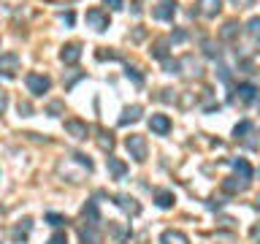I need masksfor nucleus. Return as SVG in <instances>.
I'll return each mask as SVG.
<instances>
[{"label": "nucleus", "instance_id": "1a4fd4ad", "mask_svg": "<svg viewBox=\"0 0 260 244\" xmlns=\"http://www.w3.org/2000/svg\"><path fill=\"white\" fill-rule=\"evenodd\" d=\"M79 57H81V46H79V44H65L62 52H60V60H62L65 65H76Z\"/></svg>", "mask_w": 260, "mask_h": 244}, {"label": "nucleus", "instance_id": "39448f33", "mask_svg": "<svg viewBox=\"0 0 260 244\" xmlns=\"http://www.w3.org/2000/svg\"><path fill=\"white\" fill-rule=\"evenodd\" d=\"M176 0H160L157 6H154V11L152 16L154 19H160V22H168V19H174V14H176Z\"/></svg>", "mask_w": 260, "mask_h": 244}, {"label": "nucleus", "instance_id": "f257e3e1", "mask_svg": "<svg viewBox=\"0 0 260 244\" xmlns=\"http://www.w3.org/2000/svg\"><path fill=\"white\" fill-rule=\"evenodd\" d=\"M125 146H127V152H130V158H133L136 163H144L146 160V138L144 136H127L125 138Z\"/></svg>", "mask_w": 260, "mask_h": 244}, {"label": "nucleus", "instance_id": "20e7f679", "mask_svg": "<svg viewBox=\"0 0 260 244\" xmlns=\"http://www.w3.org/2000/svg\"><path fill=\"white\" fill-rule=\"evenodd\" d=\"M84 19H87V24H89V27H92V30H98V33H103L106 27H109V14H106V11H101V8H89Z\"/></svg>", "mask_w": 260, "mask_h": 244}, {"label": "nucleus", "instance_id": "7ed1b4c3", "mask_svg": "<svg viewBox=\"0 0 260 244\" xmlns=\"http://www.w3.org/2000/svg\"><path fill=\"white\" fill-rule=\"evenodd\" d=\"M114 203H117V206L125 211V215H141V203H138L133 195H127V193H117L114 195Z\"/></svg>", "mask_w": 260, "mask_h": 244}, {"label": "nucleus", "instance_id": "4468645a", "mask_svg": "<svg viewBox=\"0 0 260 244\" xmlns=\"http://www.w3.org/2000/svg\"><path fill=\"white\" fill-rule=\"evenodd\" d=\"M141 114H144L141 106H130V109H125V114L119 117V125H130V122H138V119H141Z\"/></svg>", "mask_w": 260, "mask_h": 244}, {"label": "nucleus", "instance_id": "423d86ee", "mask_svg": "<svg viewBox=\"0 0 260 244\" xmlns=\"http://www.w3.org/2000/svg\"><path fill=\"white\" fill-rule=\"evenodd\" d=\"M257 93H260V89L252 84V81H244V84L236 87V95H233V98H236L239 103H252V101L257 98Z\"/></svg>", "mask_w": 260, "mask_h": 244}, {"label": "nucleus", "instance_id": "a878e982", "mask_svg": "<svg viewBox=\"0 0 260 244\" xmlns=\"http://www.w3.org/2000/svg\"><path fill=\"white\" fill-rule=\"evenodd\" d=\"M247 33H249L252 38L260 36V16H252V19L247 22Z\"/></svg>", "mask_w": 260, "mask_h": 244}, {"label": "nucleus", "instance_id": "6ab92c4d", "mask_svg": "<svg viewBox=\"0 0 260 244\" xmlns=\"http://www.w3.org/2000/svg\"><path fill=\"white\" fill-rule=\"evenodd\" d=\"M236 33H239V22H225L222 24V30H219V38L222 41H231V38H236Z\"/></svg>", "mask_w": 260, "mask_h": 244}, {"label": "nucleus", "instance_id": "c9c22d12", "mask_svg": "<svg viewBox=\"0 0 260 244\" xmlns=\"http://www.w3.org/2000/svg\"><path fill=\"white\" fill-rule=\"evenodd\" d=\"M60 22L62 24H73V14H60Z\"/></svg>", "mask_w": 260, "mask_h": 244}, {"label": "nucleus", "instance_id": "58836bf2", "mask_svg": "<svg viewBox=\"0 0 260 244\" xmlns=\"http://www.w3.org/2000/svg\"><path fill=\"white\" fill-rule=\"evenodd\" d=\"M92 244H98V241H92Z\"/></svg>", "mask_w": 260, "mask_h": 244}, {"label": "nucleus", "instance_id": "4c0bfd02", "mask_svg": "<svg viewBox=\"0 0 260 244\" xmlns=\"http://www.w3.org/2000/svg\"><path fill=\"white\" fill-rule=\"evenodd\" d=\"M233 3H236V6H249L252 0H233Z\"/></svg>", "mask_w": 260, "mask_h": 244}, {"label": "nucleus", "instance_id": "9d476101", "mask_svg": "<svg viewBox=\"0 0 260 244\" xmlns=\"http://www.w3.org/2000/svg\"><path fill=\"white\" fill-rule=\"evenodd\" d=\"M65 130H68L73 138H87V133H89L87 122H81V119H68L65 122Z\"/></svg>", "mask_w": 260, "mask_h": 244}, {"label": "nucleus", "instance_id": "393cba45", "mask_svg": "<svg viewBox=\"0 0 260 244\" xmlns=\"http://www.w3.org/2000/svg\"><path fill=\"white\" fill-rule=\"evenodd\" d=\"M244 146H247V149H260V133L257 130H252V133L244 138Z\"/></svg>", "mask_w": 260, "mask_h": 244}, {"label": "nucleus", "instance_id": "f704fd0d", "mask_svg": "<svg viewBox=\"0 0 260 244\" xmlns=\"http://www.w3.org/2000/svg\"><path fill=\"white\" fill-rule=\"evenodd\" d=\"M49 111H52V117H57V114L62 111V103H52V106H49Z\"/></svg>", "mask_w": 260, "mask_h": 244}, {"label": "nucleus", "instance_id": "2eb2a0df", "mask_svg": "<svg viewBox=\"0 0 260 244\" xmlns=\"http://www.w3.org/2000/svg\"><path fill=\"white\" fill-rule=\"evenodd\" d=\"M30 228H32V220H22V225H16L11 231V239L14 241H24V239H27V233H30Z\"/></svg>", "mask_w": 260, "mask_h": 244}, {"label": "nucleus", "instance_id": "6e6552de", "mask_svg": "<svg viewBox=\"0 0 260 244\" xmlns=\"http://www.w3.org/2000/svg\"><path fill=\"white\" fill-rule=\"evenodd\" d=\"M0 68H3V76L6 79H11L14 71L19 68V57H16L14 52H6L3 57H0Z\"/></svg>", "mask_w": 260, "mask_h": 244}, {"label": "nucleus", "instance_id": "f3484780", "mask_svg": "<svg viewBox=\"0 0 260 244\" xmlns=\"http://www.w3.org/2000/svg\"><path fill=\"white\" fill-rule=\"evenodd\" d=\"M154 198H157V206L160 209H171V206H174V193H171V190H157V193H154Z\"/></svg>", "mask_w": 260, "mask_h": 244}, {"label": "nucleus", "instance_id": "cd10ccee", "mask_svg": "<svg viewBox=\"0 0 260 244\" xmlns=\"http://www.w3.org/2000/svg\"><path fill=\"white\" fill-rule=\"evenodd\" d=\"M46 220H49V225H62V223H68V220H65L62 215H57V211H49V215H46Z\"/></svg>", "mask_w": 260, "mask_h": 244}, {"label": "nucleus", "instance_id": "f8f14e48", "mask_svg": "<svg viewBox=\"0 0 260 244\" xmlns=\"http://www.w3.org/2000/svg\"><path fill=\"white\" fill-rule=\"evenodd\" d=\"M160 244H190V239H187L182 231H162Z\"/></svg>", "mask_w": 260, "mask_h": 244}, {"label": "nucleus", "instance_id": "aec40b11", "mask_svg": "<svg viewBox=\"0 0 260 244\" xmlns=\"http://www.w3.org/2000/svg\"><path fill=\"white\" fill-rule=\"evenodd\" d=\"M247 185L249 182H244V179H241V182H236V176H231V179H225V182H222V190L225 193H241Z\"/></svg>", "mask_w": 260, "mask_h": 244}, {"label": "nucleus", "instance_id": "5701e85b", "mask_svg": "<svg viewBox=\"0 0 260 244\" xmlns=\"http://www.w3.org/2000/svg\"><path fill=\"white\" fill-rule=\"evenodd\" d=\"M166 46H168V38H160L157 44H154V49H152V54L157 57V60H166V57H168V49H166Z\"/></svg>", "mask_w": 260, "mask_h": 244}, {"label": "nucleus", "instance_id": "4be33fe9", "mask_svg": "<svg viewBox=\"0 0 260 244\" xmlns=\"http://www.w3.org/2000/svg\"><path fill=\"white\" fill-rule=\"evenodd\" d=\"M98 146H101V149H106V152H111V149H114V136L106 133V130H101V133H98Z\"/></svg>", "mask_w": 260, "mask_h": 244}, {"label": "nucleus", "instance_id": "ddd939ff", "mask_svg": "<svg viewBox=\"0 0 260 244\" xmlns=\"http://www.w3.org/2000/svg\"><path fill=\"white\" fill-rule=\"evenodd\" d=\"M106 166H109V171H111V176H114V179H122V176L127 174V166H125V163L117 160V158H111V155L106 158Z\"/></svg>", "mask_w": 260, "mask_h": 244}, {"label": "nucleus", "instance_id": "2f4dec72", "mask_svg": "<svg viewBox=\"0 0 260 244\" xmlns=\"http://www.w3.org/2000/svg\"><path fill=\"white\" fill-rule=\"evenodd\" d=\"M103 3H106V6H109V8H111V11H119V8H122V6H125V0H103Z\"/></svg>", "mask_w": 260, "mask_h": 244}, {"label": "nucleus", "instance_id": "412c9836", "mask_svg": "<svg viewBox=\"0 0 260 244\" xmlns=\"http://www.w3.org/2000/svg\"><path fill=\"white\" fill-rule=\"evenodd\" d=\"M252 130H255V125L244 119V122H239V125L233 128V136H236V138H241V141H244V138H247V133H252Z\"/></svg>", "mask_w": 260, "mask_h": 244}, {"label": "nucleus", "instance_id": "e433bc0d", "mask_svg": "<svg viewBox=\"0 0 260 244\" xmlns=\"http://www.w3.org/2000/svg\"><path fill=\"white\" fill-rule=\"evenodd\" d=\"M249 233H252V239H255V241L260 244V225H255V228H252V231H249Z\"/></svg>", "mask_w": 260, "mask_h": 244}, {"label": "nucleus", "instance_id": "7c9ffc66", "mask_svg": "<svg viewBox=\"0 0 260 244\" xmlns=\"http://www.w3.org/2000/svg\"><path fill=\"white\" fill-rule=\"evenodd\" d=\"M46 244H68V236H65L62 231H57L54 236H52V239H49Z\"/></svg>", "mask_w": 260, "mask_h": 244}, {"label": "nucleus", "instance_id": "b1692460", "mask_svg": "<svg viewBox=\"0 0 260 244\" xmlns=\"http://www.w3.org/2000/svg\"><path fill=\"white\" fill-rule=\"evenodd\" d=\"M111 233H114V239H117V241H125L130 236V228L119 225V223H111Z\"/></svg>", "mask_w": 260, "mask_h": 244}, {"label": "nucleus", "instance_id": "bb28decb", "mask_svg": "<svg viewBox=\"0 0 260 244\" xmlns=\"http://www.w3.org/2000/svg\"><path fill=\"white\" fill-rule=\"evenodd\" d=\"M73 160H76L79 166H84L87 171H92V160H89L87 155H81V152H76V155H73Z\"/></svg>", "mask_w": 260, "mask_h": 244}, {"label": "nucleus", "instance_id": "9b49d317", "mask_svg": "<svg viewBox=\"0 0 260 244\" xmlns=\"http://www.w3.org/2000/svg\"><path fill=\"white\" fill-rule=\"evenodd\" d=\"M222 8V0H198V14L203 16H217Z\"/></svg>", "mask_w": 260, "mask_h": 244}, {"label": "nucleus", "instance_id": "72a5a7b5", "mask_svg": "<svg viewBox=\"0 0 260 244\" xmlns=\"http://www.w3.org/2000/svg\"><path fill=\"white\" fill-rule=\"evenodd\" d=\"M184 38H187V33H184V30H176L174 36H171V41H176V44H179V41H184Z\"/></svg>", "mask_w": 260, "mask_h": 244}, {"label": "nucleus", "instance_id": "dca6fc26", "mask_svg": "<svg viewBox=\"0 0 260 244\" xmlns=\"http://www.w3.org/2000/svg\"><path fill=\"white\" fill-rule=\"evenodd\" d=\"M81 215H84V220L89 225H98L101 223V215H98V203L95 201H87V206H84V211H81Z\"/></svg>", "mask_w": 260, "mask_h": 244}, {"label": "nucleus", "instance_id": "0eeeda50", "mask_svg": "<svg viewBox=\"0 0 260 244\" xmlns=\"http://www.w3.org/2000/svg\"><path fill=\"white\" fill-rule=\"evenodd\" d=\"M149 130H152V133H157V136H166L168 130H171V119L166 117V114H152Z\"/></svg>", "mask_w": 260, "mask_h": 244}, {"label": "nucleus", "instance_id": "f03ea898", "mask_svg": "<svg viewBox=\"0 0 260 244\" xmlns=\"http://www.w3.org/2000/svg\"><path fill=\"white\" fill-rule=\"evenodd\" d=\"M24 84H27V89L32 95H44L49 87H52V79L44 76V73H27L24 76Z\"/></svg>", "mask_w": 260, "mask_h": 244}, {"label": "nucleus", "instance_id": "c756f323", "mask_svg": "<svg viewBox=\"0 0 260 244\" xmlns=\"http://www.w3.org/2000/svg\"><path fill=\"white\" fill-rule=\"evenodd\" d=\"M127 79H133L138 87L144 84V76H141V73H138V68H127Z\"/></svg>", "mask_w": 260, "mask_h": 244}, {"label": "nucleus", "instance_id": "473e14b6", "mask_svg": "<svg viewBox=\"0 0 260 244\" xmlns=\"http://www.w3.org/2000/svg\"><path fill=\"white\" fill-rule=\"evenodd\" d=\"M219 79H222L225 84H228V81H231V73H228V68H225V65H219Z\"/></svg>", "mask_w": 260, "mask_h": 244}, {"label": "nucleus", "instance_id": "c85d7f7f", "mask_svg": "<svg viewBox=\"0 0 260 244\" xmlns=\"http://www.w3.org/2000/svg\"><path fill=\"white\" fill-rule=\"evenodd\" d=\"M203 52H206V57H219V49L211 41H203Z\"/></svg>", "mask_w": 260, "mask_h": 244}, {"label": "nucleus", "instance_id": "a211bd4d", "mask_svg": "<svg viewBox=\"0 0 260 244\" xmlns=\"http://www.w3.org/2000/svg\"><path fill=\"white\" fill-rule=\"evenodd\" d=\"M231 166H233V168L241 174V179H247V182L252 179V166H249V163L244 160V158H239V160H231Z\"/></svg>", "mask_w": 260, "mask_h": 244}]
</instances>
